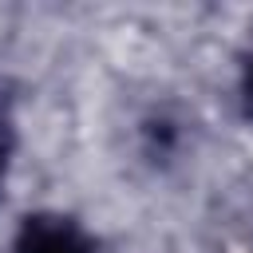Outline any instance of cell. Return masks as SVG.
I'll use <instances>...</instances> for the list:
<instances>
[{
    "instance_id": "3957f363",
    "label": "cell",
    "mask_w": 253,
    "mask_h": 253,
    "mask_svg": "<svg viewBox=\"0 0 253 253\" xmlns=\"http://www.w3.org/2000/svg\"><path fill=\"white\" fill-rule=\"evenodd\" d=\"M4 154H8V142H4V126H0V178H4Z\"/></svg>"
},
{
    "instance_id": "6da1fadb",
    "label": "cell",
    "mask_w": 253,
    "mask_h": 253,
    "mask_svg": "<svg viewBox=\"0 0 253 253\" xmlns=\"http://www.w3.org/2000/svg\"><path fill=\"white\" fill-rule=\"evenodd\" d=\"M12 253H95V245L71 217L32 213V217H24Z\"/></svg>"
},
{
    "instance_id": "7a4b0ae2",
    "label": "cell",
    "mask_w": 253,
    "mask_h": 253,
    "mask_svg": "<svg viewBox=\"0 0 253 253\" xmlns=\"http://www.w3.org/2000/svg\"><path fill=\"white\" fill-rule=\"evenodd\" d=\"M245 111L253 115V55H249V67H245Z\"/></svg>"
}]
</instances>
